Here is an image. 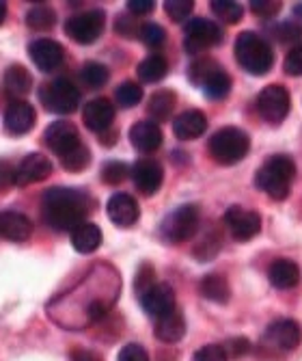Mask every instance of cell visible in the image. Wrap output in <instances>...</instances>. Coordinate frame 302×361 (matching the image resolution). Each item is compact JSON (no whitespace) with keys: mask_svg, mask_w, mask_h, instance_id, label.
Wrapping results in <instances>:
<instances>
[{"mask_svg":"<svg viewBox=\"0 0 302 361\" xmlns=\"http://www.w3.org/2000/svg\"><path fill=\"white\" fill-rule=\"evenodd\" d=\"M156 273L151 269V264H143L137 273V277H134V290H137V294L141 297V294H145L151 286H156Z\"/></svg>","mask_w":302,"mask_h":361,"instance_id":"obj_43","label":"cell"},{"mask_svg":"<svg viewBox=\"0 0 302 361\" xmlns=\"http://www.w3.org/2000/svg\"><path fill=\"white\" fill-rule=\"evenodd\" d=\"M137 74L147 85L160 82L166 74H169V63H166V59L162 54H151V56H147V59H143L139 63Z\"/></svg>","mask_w":302,"mask_h":361,"instance_id":"obj_31","label":"cell"},{"mask_svg":"<svg viewBox=\"0 0 302 361\" xmlns=\"http://www.w3.org/2000/svg\"><path fill=\"white\" fill-rule=\"evenodd\" d=\"M61 165L65 171H70V173H80L84 171L89 165H91V149L82 143L78 149H74L72 154H67L61 158Z\"/></svg>","mask_w":302,"mask_h":361,"instance_id":"obj_37","label":"cell"},{"mask_svg":"<svg viewBox=\"0 0 302 361\" xmlns=\"http://www.w3.org/2000/svg\"><path fill=\"white\" fill-rule=\"evenodd\" d=\"M283 9V3L279 0H251V11L259 18H275Z\"/></svg>","mask_w":302,"mask_h":361,"instance_id":"obj_44","label":"cell"},{"mask_svg":"<svg viewBox=\"0 0 302 361\" xmlns=\"http://www.w3.org/2000/svg\"><path fill=\"white\" fill-rule=\"evenodd\" d=\"M82 121L95 135H104L113 128L115 121V106L108 97H95L82 109Z\"/></svg>","mask_w":302,"mask_h":361,"instance_id":"obj_19","label":"cell"},{"mask_svg":"<svg viewBox=\"0 0 302 361\" xmlns=\"http://www.w3.org/2000/svg\"><path fill=\"white\" fill-rule=\"evenodd\" d=\"M222 44V28L208 20V18H194L184 26V50L190 56H199L206 50Z\"/></svg>","mask_w":302,"mask_h":361,"instance_id":"obj_9","label":"cell"},{"mask_svg":"<svg viewBox=\"0 0 302 361\" xmlns=\"http://www.w3.org/2000/svg\"><path fill=\"white\" fill-rule=\"evenodd\" d=\"M26 24L32 30H50L56 26V11L50 5H37L26 13Z\"/></svg>","mask_w":302,"mask_h":361,"instance_id":"obj_34","label":"cell"},{"mask_svg":"<svg viewBox=\"0 0 302 361\" xmlns=\"http://www.w3.org/2000/svg\"><path fill=\"white\" fill-rule=\"evenodd\" d=\"M139 39H141L147 48L158 50V48H162V46L166 44V30H164L160 24H156V22H145V24L141 26Z\"/></svg>","mask_w":302,"mask_h":361,"instance_id":"obj_39","label":"cell"},{"mask_svg":"<svg viewBox=\"0 0 302 361\" xmlns=\"http://www.w3.org/2000/svg\"><path fill=\"white\" fill-rule=\"evenodd\" d=\"M127 11L132 16H147L156 9V3L153 0H127Z\"/></svg>","mask_w":302,"mask_h":361,"instance_id":"obj_50","label":"cell"},{"mask_svg":"<svg viewBox=\"0 0 302 361\" xmlns=\"http://www.w3.org/2000/svg\"><path fill=\"white\" fill-rule=\"evenodd\" d=\"M99 245H102V229L95 223H82L72 232V247L82 255L97 251Z\"/></svg>","mask_w":302,"mask_h":361,"instance_id":"obj_29","label":"cell"},{"mask_svg":"<svg viewBox=\"0 0 302 361\" xmlns=\"http://www.w3.org/2000/svg\"><path fill=\"white\" fill-rule=\"evenodd\" d=\"M132 182L145 197H151L160 190L162 182H164V169L158 160L153 158H143L137 160V165L132 167Z\"/></svg>","mask_w":302,"mask_h":361,"instance_id":"obj_17","label":"cell"},{"mask_svg":"<svg viewBox=\"0 0 302 361\" xmlns=\"http://www.w3.org/2000/svg\"><path fill=\"white\" fill-rule=\"evenodd\" d=\"M52 160L39 152L35 154H28L22 158V162L15 167V184L18 186H30V184H37L44 182L52 176Z\"/></svg>","mask_w":302,"mask_h":361,"instance_id":"obj_15","label":"cell"},{"mask_svg":"<svg viewBox=\"0 0 302 361\" xmlns=\"http://www.w3.org/2000/svg\"><path fill=\"white\" fill-rule=\"evenodd\" d=\"M93 200L80 188L54 186L42 197V214L48 227L54 232H74V229L91 214Z\"/></svg>","mask_w":302,"mask_h":361,"instance_id":"obj_2","label":"cell"},{"mask_svg":"<svg viewBox=\"0 0 302 361\" xmlns=\"http://www.w3.org/2000/svg\"><path fill=\"white\" fill-rule=\"evenodd\" d=\"M268 35L281 44H296L302 46V26L298 22H277L268 26Z\"/></svg>","mask_w":302,"mask_h":361,"instance_id":"obj_32","label":"cell"},{"mask_svg":"<svg viewBox=\"0 0 302 361\" xmlns=\"http://www.w3.org/2000/svg\"><path fill=\"white\" fill-rule=\"evenodd\" d=\"M15 184V169L9 162L0 160V192H7Z\"/></svg>","mask_w":302,"mask_h":361,"instance_id":"obj_49","label":"cell"},{"mask_svg":"<svg viewBox=\"0 0 302 361\" xmlns=\"http://www.w3.org/2000/svg\"><path fill=\"white\" fill-rule=\"evenodd\" d=\"M119 290V273L106 262H97L78 281V286L54 297V301L48 305V314L65 329H84V326L104 320L111 314L117 303Z\"/></svg>","mask_w":302,"mask_h":361,"instance_id":"obj_1","label":"cell"},{"mask_svg":"<svg viewBox=\"0 0 302 361\" xmlns=\"http://www.w3.org/2000/svg\"><path fill=\"white\" fill-rule=\"evenodd\" d=\"M225 350H227L229 359H242L244 355L251 353V342L246 338H233L225 344Z\"/></svg>","mask_w":302,"mask_h":361,"instance_id":"obj_48","label":"cell"},{"mask_svg":"<svg viewBox=\"0 0 302 361\" xmlns=\"http://www.w3.org/2000/svg\"><path fill=\"white\" fill-rule=\"evenodd\" d=\"M5 18H7V5L3 3V0H0V24L5 22Z\"/></svg>","mask_w":302,"mask_h":361,"instance_id":"obj_52","label":"cell"},{"mask_svg":"<svg viewBox=\"0 0 302 361\" xmlns=\"http://www.w3.org/2000/svg\"><path fill=\"white\" fill-rule=\"evenodd\" d=\"M175 106H177V95L173 89H160L147 100V113H149L151 121H156V123L169 119L173 115Z\"/></svg>","mask_w":302,"mask_h":361,"instance_id":"obj_28","label":"cell"},{"mask_svg":"<svg viewBox=\"0 0 302 361\" xmlns=\"http://www.w3.org/2000/svg\"><path fill=\"white\" fill-rule=\"evenodd\" d=\"M296 13H298V16H300V18H302V3H300V5H298V7H296Z\"/></svg>","mask_w":302,"mask_h":361,"instance_id":"obj_53","label":"cell"},{"mask_svg":"<svg viewBox=\"0 0 302 361\" xmlns=\"http://www.w3.org/2000/svg\"><path fill=\"white\" fill-rule=\"evenodd\" d=\"M80 78L87 87L91 89H102L108 80H111V70L106 68L104 63H97V61H89L82 65L80 70Z\"/></svg>","mask_w":302,"mask_h":361,"instance_id":"obj_33","label":"cell"},{"mask_svg":"<svg viewBox=\"0 0 302 361\" xmlns=\"http://www.w3.org/2000/svg\"><path fill=\"white\" fill-rule=\"evenodd\" d=\"M212 13L225 24H238L244 18V9L236 0H212Z\"/></svg>","mask_w":302,"mask_h":361,"instance_id":"obj_35","label":"cell"},{"mask_svg":"<svg viewBox=\"0 0 302 361\" xmlns=\"http://www.w3.org/2000/svg\"><path fill=\"white\" fill-rule=\"evenodd\" d=\"M268 279L279 290H291L300 283V267L294 259H275L268 269Z\"/></svg>","mask_w":302,"mask_h":361,"instance_id":"obj_27","label":"cell"},{"mask_svg":"<svg viewBox=\"0 0 302 361\" xmlns=\"http://www.w3.org/2000/svg\"><path fill=\"white\" fill-rule=\"evenodd\" d=\"M28 56L37 65V70L44 74H50L61 68L65 59V50L58 42L54 39H35L28 46Z\"/></svg>","mask_w":302,"mask_h":361,"instance_id":"obj_18","label":"cell"},{"mask_svg":"<svg viewBox=\"0 0 302 361\" xmlns=\"http://www.w3.org/2000/svg\"><path fill=\"white\" fill-rule=\"evenodd\" d=\"M162 141H164L162 128L151 119L137 121L130 128V143L134 145V149H139L143 154H153L156 149H160Z\"/></svg>","mask_w":302,"mask_h":361,"instance_id":"obj_21","label":"cell"},{"mask_svg":"<svg viewBox=\"0 0 302 361\" xmlns=\"http://www.w3.org/2000/svg\"><path fill=\"white\" fill-rule=\"evenodd\" d=\"M32 89V76L28 74V70L24 65H9L3 74V93L9 97V102H18L24 100V97L30 93Z\"/></svg>","mask_w":302,"mask_h":361,"instance_id":"obj_23","label":"cell"},{"mask_svg":"<svg viewBox=\"0 0 302 361\" xmlns=\"http://www.w3.org/2000/svg\"><path fill=\"white\" fill-rule=\"evenodd\" d=\"M37 113L32 109V104H28L26 100H18V102H9V106L5 109V130L13 137H22L26 133H30L32 126H35Z\"/></svg>","mask_w":302,"mask_h":361,"instance_id":"obj_20","label":"cell"},{"mask_svg":"<svg viewBox=\"0 0 302 361\" xmlns=\"http://www.w3.org/2000/svg\"><path fill=\"white\" fill-rule=\"evenodd\" d=\"M141 26L143 24H139L137 20L130 18V16H119L117 22H115L117 32H119V35H123V37H139Z\"/></svg>","mask_w":302,"mask_h":361,"instance_id":"obj_46","label":"cell"},{"mask_svg":"<svg viewBox=\"0 0 302 361\" xmlns=\"http://www.w3.org/2000/svg\"><path fill=\"white\" fill-rule=\"evenodd\" d=\"M0 236L11 243H24L32 236V221L20 212H0Z\"/></svg>","mask_w":302,"mask_h":361,"instance_id":"obj_25","label":"cell"},{"mask_svg":"<svg viewBox=\"0 0 302 361\" xmlns=\"http://www.w3.org/2000/svg\"><path fill=\"white\" fill-rule=\"evenodd\" d=\"M201 294L212 301V303H218V305H225L229 303L231 299V288H229V281L218 275V273H210L201 279Z\"/></svg>","mask_w":302,"mask_h":361,"instance_id":"obj_30","label":"cell"},{"mask_svg":"<svg viewBox=\"0 0 302 361\" xmlns=\"http://www.w3.org/2000/svg\"><path fill=\"white\" fill-rule=\"evenodd\" d=\"M104 28H106V13L102 9H91L67 18L65 35L80 46H91L102 37Z\"/></svg>","mask_w":302,"mask_h":361,"instance_id":"obj_10","label":"cell"},{"mask_svg":"<svg viewBox=\"0 0 302 361\" xmlns=\"http://www.w3.org/2000/svg\"><path fill=\"white\" fill-rule=\"evenodd\" d=\"M201 210L196 204H184L175 208L160 225V236L169 245H180L190 240L199 232Z\"/></svg>","mask_w":302,"mask_h":361,"instance_id":"obj_7","label":"cell"},{"mask_svg":"<svg viewBox=\"0 0 302 361\" xmlns=\"http://www.w3.org/2000/svg\"><path fill=\"white\" fill-rule=\"evenodd\" d=\"M283 72H285L287 76H302V46L291 48V50L285 54Z\"/></svg>","mask_w":302,"mask_h":361,"instance_id":"obj_45","label":"cell"},{"mask_svg":"<svg viewBox=\"0 0 302 361\" xmlns=\"http://www.w3.org/2000/svg\"><path fill=\"white\" fill-rule=\"evenodd\" d=\"M192 9H194L192 0H166V3H164V11H166V16H169L173 22L188 20Z\"/></svg>","mask_w":302,"mask_h":361,"instance_id":"obj_41","label":"cell"},{"mask_svg":"<svg viewBox=\"0 0 302 361\" xmlns=\"http://www.w3.org/2000/svg\"><path fill=\"white\" fill-rule=\"evenodd\" d=\"M192 253H194V257L203 259V262L214 259L220 253V236L214 234V232H208L203 238H199V243L194 245Z\"/></svg>","mask_w":302,"mask_h":361,"instance_id":"obj_40","label":"cell"},{"mask_svg":"<svg viewBox=\"0 0 302 361\" xmlns=\"http://www.w3.org/2000/svg\"><path fill=\"white\" fill-rule=\"evenodd\" d=\"M117 361H149V355L147 350L141 346V344H125L121 350H119V357Z\"/></svg>","mask_w":302,"mask_h":361,"instance_id":"obj_47","label":"cell"},{"mask_svg":"<svg viewBox=\"0 0 302 361\" xmlns=\"http://www.w3.org/2000/svg\"><path fill=\"white\" fill-rule=\"evenodd\" d=\"M192 361H229V355L220 344H206L194 353Z\"/></svg>","mask_w":302,"mask_h":361,"instance_id":"obj_42","label":"cell"},{"mask_svg":"<svg viewBox=\"0 0 302 361\" xmlns=\"http://www.w3.org/2000/svg\"><path fill=\"white\" fill-rule=\"evenodd\" d=\"M225 225L233 240L248 243L261 232V216L255 210H248L244 206H231L225 212Z\"/></svg>","mask_w":302,"mask_h":361,"instance_id":"obj_13","label":"cell"},{"mask_svg":"<svg viewBox=\"0 0 302 361\" xmlns=\"http://www.w3.org/2000/svg\"><path fill=\"white\" fill-rule=\"evenodd\" d=\"M208 130V117L201 111H184L173 119V135L177 141H194Z\"/></svg>","mask_w":302,"mask_h":361,"instance_id":"obj_24","label":"cell"},{"mask_svg":"<svg viewBox=\"0 0 302 361\" xmlns=\"http://www.w3.org/2000/svg\"><path fill=\"white\" fill-rule=\"evenodd\" d=\"M106 212H108V219L117 225V227H130L139 221V214H141V208L137 204L132 195L127 192H115L108 204H106Z\"/></svg>","mask_w":302,"mask_h":361,"instance_id":"obj_22","label":"cell"},{"mask_svg":"<svg viewBox=\"0 0 302 361\" xmlns=\"http://www.w3.org/2000/svg\"><path fill=\"white\" fill-rule=\"evenodd\" d=\"M294 178H296V162L291 160V156L275 154L257 169L255 184L261 192L270 197V200L283 202L291 192Z\"/></svg>","mask_w":302,"mask_h":361,"instance_id":"obj_3","label":"cell"},{"mask_svg":"<svg viewBox=\"0 0 302 361\" xmlns=\"http://www.w3.org/2000/svg\"><path fill=\"white\" fill-rule=\"evenodd\" d=\"M115 100L119 106L123 109H132V106H137L141 104L143 100V87L139 82H134V80H125L121 82L117 89H115Z\"/></svg>","mask_w":302,"mask_h":361,"instance_id":"obj_36","label":"cell"},{"mask_svg":"<svg viewBox=\"0 0 302 361\" xmlns=\"http://www.w3.org/2000/svg\"><path fill=\"white\" fill-rule=\"evenodd\" d=\"M188 78L194 87H199L206 93L208 100H214V102L225 100L231 91V76L210 56L194 59L188 68Z\"/></svg>","mask_w":302,"mask_h":361,"instance_id":"obj_6","label":"cell"},{"mask_svg":"<svg viewBox=\"0 0 302 361\" xmlns=\"http://www.w3.org/2000/svg\"><path fill=\"white\" fill-rule=\"evenodd\" d=\"M156 338L164 344H177L186 336V318L180 310H173L171 314H166L156 320Z\"/></svg>","mask_w":302,"mask_h":361,"instance_id":"obj_26","label":"cell"},{"mask_svg":"<svg viewBox=\"0 0 302 361\" xmlns=\"http://www.w3.org/2000/svg\"><path fill=\"white\" fill-rule=\"evenodd\" d=\"M44 141L46 145L58 156H67V154H72L74 149H78L82 145V139H80V133H78V128L72 123V121H54L46 128V133H44Z\"/></svg>","mask_w":302,"mask_h":361,"instance_id":"obj_14","label":"cell"},{"mask_svg":"<svg viewBox=\"0 0 302 361\" xmlns=\"http://www.w3.org/2000/svg\"><path fill=\"white\" fill-rule=\"evenodd\" d=\"M132 173V169L125 165V162L121 160H108L106 165L102 167V171H99V178H102L104 184L108 186H117L121 182H125V178Z\"/></svg>","mask_w":302,"mask_h":361,"instance_id":"obj_38","label":"cell"},{"mask_svg":"<svg viewBox=\"0 0 302 361\" xmlns=\"http://www.w3.org/2000/svg\"><path fill=\"white\" fill-rule=\"evenodd\" d=\"M139 301H141V307L156 320L177 310L173 288L169 283H160V281L156 286H151L145 294H141Z\"/></svg>","mask_w":302,"mask_h":361,"instance_id":"obj_16","label":"cell"},{"mask_svg":"<svg viewBox=\"0 0 302 361\" xmlns=\"http://www.w3.org/2000/svg\"><path fill=\"white\" fill-rule=\"evenodd\" d=\"M208 152L214 162L222 167H231L242 162L251 152V137L242 128L236 126H225L210 137Z\"/></svg>","mask_w":302,"mask_h":361,"instance_id":"obj_5","label":"cell"},{"mask_svg":"<svg viewBox=\"0 0 302 361\" xmlns=\"http://www.w3.org/2000/svg\"><path fill=\"white\" fill-rule=\"evenodd\" d=\"M72 361H104L97 353L87 350V348H74L72 350Z\"/></svg>","mask_w":302,"mask_h":361,"instance_id":"obj_51","label":"cell"},{"mask_svg":"<svg viewBox=\"0 0 302 361\" xmlns=\"http://www.w3.org/2000/svg\"><path fill=\"white\" fill-rule=\"evenodd\" d=\"M257 111L261 119L268 123H272V126L283 123L291 111V97H289L287 87L268 85L265 89H261V93L257 95Z\"/></svg>","mask_w":302,"mask_h":361,"instance_id":"obj_11","label":"cell"},{"mask_svg":"<svg viewBox=\"0 0 302 361\" xmlns=\"http://www.w3.org/2000/svg\"><path fill=\"white\" fill-rule=\"evenodd\" d=\"M39 102L48 113L70 115L80 104V91L70 78H54L39 87Z\"/></svg>","mask_w":302,"mask_h":361,"instance_id":"obj_8","label":"cell"},{"mask_svg":"<svg viewBox=\"0 0 302 361\" xmlns=\"http://www.w3.org/2000/svg\"><path fill=\"white\" fill-rule=\"evenodd\" d=\"M236 59L242 68L253 74V76H263L272 70L275 65V52L272 46L268 44L265 37H261L259 32L244 30L236 37V46H233Z\"/></svg>","mask_w":302,"mask_h":361,"instance_id":"obj_4","label":"cell"},{"mask_svg":"<svg viewBox=\"0 0 302 361\" xmlns=\"http://www.w3.org/2000/svg\"><path fill=\"white\" fill-rule=\"evenodd\" d=\"M300 342H302V326L291 318H281V320H275L265 329L261 346L268 350L289 353V350H296Z\"/></svg>","mask_w":302,"mask_h":361,"instance_id":"obj_12","label":"cell"}]
</instances>
